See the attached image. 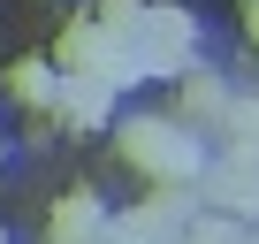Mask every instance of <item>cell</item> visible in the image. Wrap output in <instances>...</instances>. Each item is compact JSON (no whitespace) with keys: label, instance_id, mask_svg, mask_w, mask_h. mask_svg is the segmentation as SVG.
I'll return each mask as SVG.
<instances>
[{"label":"cell","instance_id":"obj_9","mask_svg":"<svg viewBox=\"0 0 259 244\" xmlns=\"http://www.w3.org/2000/svg\"><path fill=\"white\" fill-rule=\"evenodd\" d=\"M221 130H229V153H259V107H229Z\"/></svg>","mask_w":259,"mask_h":244},{"label":"cell","instance_id":"obj_4","mask_svg":"<svg viewBox=\"0 0 259 244\" xmlns=\"http://www.w3.org/2000/svg\"><path fill=\"white\" fill-rule=\"evenodd\" d=\"M107 99H114V84H99V76H69L54 114L69 122V130H92V122H107Z\"/></svg>","mask_w":259,"mask_h":244},{"label":"cell","instance_id":"obj_2","mask_svg":"<svg viewBox=\"0 0 259 244\" xmlns=\"http://www.w3.org/2000/svg\"><path fill=\"white\" fill-rule=\"evenodd\" d=\"M191 54H198L191 8H145V23H138V69L145 76H176V69H191Z\"/></svg>","mask_w":259,"mask_h":244},{"label":"cell","instance_id":"obj_5","mask_svg":"<svg viewBox=\"0 0 259 244\" xmlns=\"http://www.w3.org/2000/svg\"><path fill=\"white\" fill-rule=\"evenodd\" d=\"M61 84H69V76H54V61H16V69H8V92H16L23 107H61Z\"/></svg>","mask_w":259,"mask_h":244},{"label":"cell","instance_id":"obj_10","mask_svg":"<svg viewBox=\"0 0 259 244\" xmlns=\"http://www.w3.org/2000/svg\"><path fill=\"white\" fill-rule=\"evenodd\" d=\"M244 38L259 46V0H244Z\"/></svg>","mask_w":259,"mask_h":244},{"label":"cell","instance_id":"obj_6","mask_svg":"<svg viewBox=\"0 0 259 244\" xmlns=\"http://www.w3.org/2000/svg\"><path fill=\"white\" fill-rule=\"evenodd\" d=\"M183 114H198V122H221V114H229V92H221L213 76H191V92H183Z\"/></svg>","mask_w":259,"mask_h":244},{"label":"cell","instance_id":"obj_11","mask_svg":"<svg viewBox=\"0 0 259 244\" xmlns=\"http://www.w3.org/2000/svg\"><path fill=\"white\" fill-rule=\"evenodd\" d=\"M0 244H8V236H0Z\"/></svg>","mask_w":259,"mask_h":244},{"label":"cell","instance_id":"obj_3","mask_svg":"<svg viewBox=\"0 0 259 244\" xmlns=\"http://www.w3.org/2000/svg\"><path fill=\"white\" fill-rule=\"evenodd\" d=\"M99 236H107V214H99L92 191L54 198V214H46V244H99Z\"/></svg>","mask_w":259,"mask_h":244},{"label":"cell","instance_id":"obj_8","mask_svg":"<svg viewBox=\"0 0 259 244\" xmlns=\"http://www.w3.org/2000/svg\"><path fill=\"white\" fill-rule=\"evenodd\" d=\"M99 23H107L114 38H130V46H138V23H145V0H99Z\"/></svg>","mask_w":259,"mask_h":244},{"label":"cell","instance_id":"obj_1","mask_svg":"<svg viewBox=\"0 0 259 244\" xmlns=\"http://www.w3.org/2000/svg\"><path fill=\"white\" fill-rule=\"evenodd\" d=\"M114 153L145 183H191L198 176V138L183 130V122H168V114H130L114 130Z\"/></svg>","mask_w":259,"mask_h":244},{"label":"cell","instance_id":"obj_7","mask_svg":"<svg viewBox=\"0 0 259 244\" xmlns=\"http://www.w3.org/2000/svg\"><path fill=\"white\" fill-rule=\"evenodd\" d=\"M176 244H244V229H236L229 214H198V221H191Z\"/></svg>","mask_w":259,"mask_h":244}]
</instances>
